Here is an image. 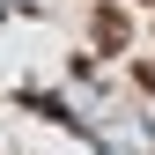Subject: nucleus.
<instances>
[{"label":"nucleus","instance_id":"nucleus-1","mask_svg":"<svg viewBox=\"0 0 155 155\" xmlns=\"http://www.w3.org/2000/svg\"><path fill=\"white\" fill-rule=\"evenodd\" d=\"M96 45H126V15H118V8L96 15Z\"/></svg>","mask_w":155,"mask_h":155},{"label":"nucleus","instance_id":"nucleus-2","mask_svg":"<svg viewBox=\"0 0 155 155\" xmlns=\"http://www.w3.org/2000/svg\"><path fill=\"white\" fill-rule=\"evenodd\" d=\"M140 81H148V89H155V67H140Z\"/></svg>","mask_w":155,"mask_h":155}]
</instances>
